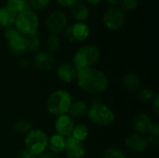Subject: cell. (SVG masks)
<instances>
[{"label":"cell","instance_id":"obj_1","mask_svg":"<svg viewBox=\"0 0 159 158\" xmlns=\"http://www.w3.org/2000/svg\"><path fill=\"white\" fill-rule=\"evenodd\" d=\"M75 80L80 89L93 95L105 92L109 87L107 75L102 71L93 67L77 71Z\"/></svg>","mask_w":159,"mask_h":158},{"label":"cell","instance_id":"obj_2","mask_svg":"<svg viewBox=\"0 0 159 158\" xmlns=\"http://www.w3.org/2000/svg\"><path fill=\"white\" fill-rule=\"evenodd\" d=\"M72 102L73 97L69 91L65 89H57L48 97L46 106L50 115L60 116L68 114Z\"/></svg>","mask_w":159,"mask_h":158},{"label":"cell","instance_id":"obj_3","mask_svg":"<svg viewBox=\"0 0 159 158\" xmlns=\"http://www.w3.org/2000/svg\"><path fill=\"white\" fill-rule=\"evenodd\" d=\"M101 49L98 46L88 44L81 47L73 57V64L77 71L90 68L101 59Z\"/></svg>","mask_w":159,"mask_h":158},{"label":"cell","instance_id":"obj_4","mask_svg":"<svg viewBox=\"0 0 159 158\" xmlns=\"http://www.w3.org/2000/svg\"><path fill=\"white\" fill-rule=\"evenodd\" d=\"M87 116L92 124L102 128L111 126L116 119L115 112L102 102H94L89 106Z\"/></svg>","mask_w":159,"mask_h":158},{"label":"cell","instance_id":"obj_5","mask_svg":"<svg viewBox=\"0 0 159 158\" xmlns=\"http://www.w3.org/2000/svg\"><path fill=\"white\" fill-rule=\"evenodd\" d=\"M48 137L45 131L39 129H33L25 135L24 145L25 150L31 154L39 156L48 150Z\"/></svg>","mask_w":159,"mask_h":158},{"label":"cell","instance_id":"obj_6","mask_svg":"<svg viewBox=\"0 0 159 158\" xmlns=\"http://www.w3.org/2000/svg\"><path fill=\"white\" fill-rule=\"evenodd\" d=\"M16 30L23 35L37 33L39 19L35 12L30 9H24L18 13L14 22Z\"/></svg>","mask_w":159,"mask_h":158},{"label":"cell","instance_id":"obj_7","mask_svg":"<svg viewBox=\"0 0 159 158\" xmlns=\"http://www.w3.org/2000/svg\"><path fill=\"white\" fill-rule=\"evenodd\" d=\"M4 36L7 43L9 51L15 55H21L26 52L25 37L13 27L5 28Z\"/></svg>","mask_w":159,"mask_h":158},{"label":"cell","instance_id":"obj_8","mask_svg":"<svg viewBox=\"0 0 159 158\" xmlns=\"http://www.w3.org/2000/svg\"><path fill=\"white\" fill-rule=\"evenodd\" d=\"M102 21L104 26L112 31H117L121 29L125 22V15L123 10L118 7H111L108 8L103 16Z\"/></svg>","mask_w":159,"mask_h":158},{"label":"cell","instance_id":"obj_9","mask_svg":"<svg viewBox=\"0 0 159 158\" xmlns=\"http://www.w3.org/2000/svg\"><path fill=\"white\" fill-rule=\"evenodd\" d=\"M89 27L86 23L78 21L64 29V36L71 43L83 42L89 37Z\"/></svg>","mask_w":159,"mask_h":158},{"label":"cell","instance_id":"obj_10","mask_svg":"<svg viewBox=\"0 0 159 158\" xmlns=\"http://www.w3.org/2000/svg\"><path fill=\"white\" fill-rule=\"evenodd\" d=\"M150 141L147 136L139 134V133H132L126 138L125 145L126 147L132 153L135 154H142L148 150L150 146Z\"/></svg>","mask_w":159,"mask_h":158},{"label":"cell","instance_id":"obj_11","mask_svg":"<svg viewBox=\"0 0 159 158\" xmlns=\"http://www.w3.org/2000/svg\"><path fill=\"white\" fill-rule=\"evenodd\" d=\"M47 26L48 28V30L52 33V34H60L62 31H64V29L67 27V17L66 15L61 11V10H56L51 12L46 20Z\"/></svg>","mask_w":159,"mask_h":158},{"label":"cell","instance_id":"obj_12","mask_svg":"<svg viewBox=\"0 0 159 158\" xmlns=\"http://www.w3.org/2000/svg\"><path fill=\"white\" fill-rule=\"evenodd\" d=\"M63 153L66 158H84L86 155V147L84 142L69 137L66 139Z\"/></svg>","mask_w":159,"mask_h":158},{"label":"cell","instance_id":"obj_13","mask_svg":"<svg viewBox=\"0 0 159 158\" xmlns=\"http://www.w3.org/2000/svg\"><path fill=\"white\" fill-rule=\"evenodd\" d=\"M75 125V124L74 119L68 114L57 116V119L55 120L54 123L56 133L64 137L65 139L71 137Z\"/></svg>","mask_w":159,"mask_h":158},{"label":"cell","instance_id":"obj_14","mask_svg":"<svg viewBox=\"0 0 159 158\" xmlns=\"http://www.w3.org/2000/svg\"><path fill=\"white\" fill-rule=\"evenodd\" d=\"M155 122L145 113H139L133 118V128L136 133L147 135L151 132Z\"/></svg>","mask_w":159,"mask_h":158},{"label":"cell","instance_id":"obj_15","mask_svg":"<svg viewBox=\"0 0 159 158\" xmlns=\"http://www.w3.org/2000/svg\"><path fill=\"white\" fill-rule=\"evenodd\" d=\"M34 65L40 71H50L55 65L53 55L48 51H38L33 60Z\"/></svg>","mask_w":159,"mask_h":158},{"label":"cell","instance_id":"obj_16","mask_svg":"<svg viewBox=\"0 0 159 158\" xmlns=\"http://www.w3.org/2000/svg\"><path fill=\"white\" fill-rule=\"evenodd\" d=\"M77 70L73 63L62 62L57 68V75L59 79L63 83H71L75 80Z\"/></svg>","mask_w":159,"mask_h":158},{"label":"cell","instance_id":"obj_17","mask_svg":"<svg viewBox=\"0 0 159 158\" xmlns=\"http://www.w3.org/2000/svg\"><path fill=\"white\" fill-rule=\"evenodd\" d=\"M65 142L66 139L57 133L52 134L48 138V149L49 150L50 153L54 155H59L63 153L64 147H65Z\"/></svg>","mask_w":159,"mask_h":158},{"label":"cell","instance_id":"obj_18","mask_svg":"<svg viewBox=\"0 0 159 158\" xmlns=\"http://www.w3.org/2000/svg\"><path fill=\"white\" fill-rule=\"evenodd\" d=\"M89 110V106L87 102L84 101H75L72 102V105L69 109L68 115L74 119H81L85 116H87V113Z\"/></svg>","mask_w":159,"mask_h":158},{"label":"cell","instance_id":"obj_19","mask_svg":"<svg viewBox=\"0 0 159 158\" xmlns=\"http://www.w3.org/2000/svg\"><path fill=\"white\" fill-rule=\"evenodd\" d=\"M124 88L129 92H137L141 88V79L138 74L134 73H128L122 79Z\"/></svg>","mask_w":159,"mask_h":158},{"label":"cell","instance_id":"obj_20","mask_svg":"<svg viewBox=\"0 0 159 158\" xmlns=\"http://www.w3.org/2000/svg\"><path fill=\"white\" fill-rule=\"evenodd\" d=\"M16 16L17 14L11 11L7 7H1L0 8V27H4V28L11 27L15 22Z\"/></svg>","mask_w":159,"mask_h":158},{"label":"cell","instance_id":"obj_21","mask_svg":"<svg viewBox=\"0 0 159 158\" xmlns=\"http://www.w3.org/2000/svg\"><path fill=\"white\" fill-rule=\"evenodd\" d=\"M89 134V128L85 124L79 123V124L75 125V128L73 129L71 137L77 140V141H79V142H84L88 139Z\"/></svg>","mask_w":159,"mask_h":158},{"label":"cell","instance_id":"obj_22","mask_svg":"<svg viewBox=\"0 0 159 158\" xmlns=\"http://www.w3.org/2000/svg\"><path fill=\"white\" fill-rule=\"evenodd\" d=\"M24 37H25L26 51L34 52V51H37L39 49V47H40V38H39L37 33L24 35Z\"/></svg>","mask_w":159,"mask_h":158},{"label":"cell","instance_id":"obj_23","mask_svg":"<svg viewBox=\"0 0 159 158\" xmlns=\"http://www.w3.org/2000/svg\"><path fill=\"white\" fill-rule=\"evenodd\" d=\"M72 15L75 20L83 22L84 20H88L89 12L86 6L82 4H75L72 7Z\"/></svg>","mask_w":159,"mask_h":158},{"label":"cell","instance_id":"obj_24","mask_svg":"<svg viewBox=\"0 0 159 158\" xmlns=\"http://www.w3.org/2000/svg\"><path fill=\"white\" fill-rule=\"evenodd\" d=\"M60 47H61V40H60V37L58 36V34H51L49 36L47 37V39L45 41L46 51L52 54V53L57 52L60 49Z\"/></svg>","mask_w":159,"mask_h":158},{"label":"cell","instance_id":"obj_25","mask_svg":"<svg viewBox=\"0 0 159 158\" xmlns=\"http://www.w3.org/2000/svg\"><path fill=\"white\" fill-rule=\"evenodd\" d=\"M13 129L16 133L19 134H27L33 129L32 123L27 119H20L18 120L13 127Z\"/></svg>","mask_w":159,"mask_h":158},{"label":"cell","instance_id":"obj_26","mask_svg":"<svg viewBox=\"0 0 159 158\" xmlns=\"http://www.w3.org/2000/svg\"><path fill=\"white\" fill-rule=\"evenodd\" d=\"M7 7L14 13H20L26 8L25 0H7Z\"/></svg>","mask_w":159,"mask_h":158},{"label":"cell","instance_id":"obj_27","mask_svg":"<svg viewBox=\"0 0 159 158\" xmlns=\"http://www.w3.org/2000/svg\"><path fill=\"white\" fill-rule=\"evenodd\" d=\"M155 96H156V93L150 88H143L138 93L139 100L144 103H151L153 102Z\"/></svg>","mask_w":159,"mask_h":158},{"label":"cell","instance_id":"obj_28","mask_svg":"<svg viewBox=\"0 0 159 158\" xmlns=\"http://www.w3.org/2000/svg\"><path fill=\"white\" fill-rule=\"evenodd\" d=\"M103 158H127L125 153L118 147H110L103 153Z\"/></svg>","mask_w":159,"mask_h":158},{"label":"cell","instance_id":"obj_29","mask_svg":"<svg viewBox=\"0 0 159 158\" xmlns=\"http://www.w3.org/2000/svg\"><path fill=\"white\" fill-rule=\"evenodd\" d=\"M150 143H154L157 147L158 146L159 142V125L157 123H155L151 132L149 133V137H148Z\"/></svg>","mask_w":159,"mask_h":158},{"label":"cell","instance_id":"obj_30","mask_svg":"<svg viewBox=\"0 0 159 158\" xmlns=\"http://www.w3.org/2000/svg\"><path fill=\"white\" fill-rule=\"evenodd\" d=\"M49 2L50 0H30L31 6L36 10H41L45 8L49 4Z\"/></svg>","mask_w":159,"mask_h":158},{"label":"cell","instance_id":"obj_31","mask_svg":"<svg viewBox=\"0 0 159 158\" xmlns=\"http://www.w3.org/2000/svg\"><path fill=\"white\" fill-rule=\"evenodd\" d=\"M122 1V7L125 10H133L139 5V0H121Z\"/></svg>","mask_w":159,"mask_h":158},{"label":"cell","instance_id":"obj_32","mask_svg":"<svg viewBox=\"0 0 159 158\" xmlns=\"http://www.w3.org/2000/svg\"><path fill=\"white\" fill-rule=\"evenodd\" d=\"M151 104H152V109H153V111H154V113H155L156 116H157V117H158V115H159V96L157 95V94H156V96H155V98H154L153 102H151Z\"/></svg>","mask_w":159,"mask_h":158},{"label":"cell","instance_id":"obj_33","mask_svg":"<svg viewBox=\"0 0 159 158\" xmlns=\"http://www.w3.org/2000/svg\"><path fill=\"white\" fill-rule=\"evenodd\" d=\"M56 1L62 7H73L77 2V0H56Z\"/></svg>","mask_w":159,"mask_h":158},{"label":"cell","instance_id":"obj_34","mask_svg":"<svg viewBox=\"0 0 159 158\" xmlns=\"http://www.w3.org/2000/svg\"><path fill=\"white\" fill-rule=\"evenodd\" d=\"M18 158H37V156H34V155H33V154H31V153L28 152L27 150H22V151L19 154Z\"/></svg>","mask_w":159,"mask_h":158},{"label":"cell","instance_id":"obj_35","mask_svg":"<svg viewBox=\"0 0 159 158\" xmlns=\"http://www.w3.org/2000/svg\"><path fill=\"white\" fill-rule=\"evenodd\" d=\"M29 64H30V61H29V59H27V58H21V59H20V61H18V65H19L20 68H26V67L29 66Z\"/></svg>","mask_w":159,"mask_h":158},{"label":"cell","instance_id":"obj_36","mask_svg":"<svg viewBox=\"0 0 159 158\" xmlns=\"http://www.w3.org/2000/svg\"><path fill=\"white\" fill-rule=\"evenodd\" d=\"M37 158H59V156H57V155H54V154H52V153H44V154H42L41 156H37Z\"/></svg>","mask_w":159,"mask_h":158},{"label":"cell","instance_id":"obj_37","mask_svg":"<svg viewBox=\"0 0 159 158\" xmlns=\"http://www.w3.org/2000/svg\"><path fill=\"white\" fill-rule=\"evenodd\" d=\"M106 2L109 3L110 5L116 6V5H117V4H119V3L121 2V0H106Z\"/></svg>","mask_w":159,"mask_h":158},{"label":"cell","instance_id":"obj_38","mask_svg":"<svg viewBox=\"0 0 159 158\" xmlns=\"http://www.w3.org/2000/svg\"><path fill=\"white\" fill-rule=\"evenodd\" d=\"M87 1H88L90 5H94V6H95V5H98L102 0H87Z\"/></svg>","mask_w":159,"mask_h":158}]
</instances>
